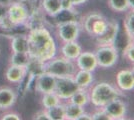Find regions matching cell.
Instances as JSON below:
<instances>
[{
    "label": "cell",
    "instance_id": "obj_12",
    "mask_svg": "<svg viewBox=\"0 0 134 120\" xmlns=\"http://www.w3.org/2000/svg\"><path fill=\"white\" fill-rule=\"evenodd\" d=\"M75 61H76L77 68L81 70H87V71L93 72L98 67L96 56L93 52H81Z\"/></svg>",
    "mask_w": 134,
    "mask_h": 120
},
{
    "label": "cell",
    "instance_id": "obj_26",
    "mask_svg": "<svg viewBox=\"0 0 134 120\" xmlns=\"http://www.w3.org/2000/svg\"><path fill=\"white\" fill-rule=\"evenodd\" d=\"M124 29L130 40L133 39L134 36V11L133 9L129 12L124 19Z\"/></svg>",
    "mask_w": 134,
    "mask_h": 120
},
{
    "label": "cell",
    "instance_id": "obj_31",
    "mask_svg": "<svg viewBox=\"0 0 134 120\" xmlns=\"http://www.w3.org/2000/svg\"><path fill=\"white\" fill-rule=\"evenodd\" d=\"M91 119L93 120H110L109 118V116L107 115V113L103 110V109H101V110H98V111H96L94 112L93 114L91 115Z\"/></svg>",
    "mask_w": 134,
    "mask_h": 120
},
{
    "label": "cell",
    "instance_id": "obj_11",
    "mask_svg": "<svg viewBox=\"0 0 134 120\" xmlns=\"http://www.w3.org/2000/svg\"><path fill=\"white\" fill-rule=\"evenodd\" d=\"M57 78L49 73H42V74L36 76L35 80V89L41 94L54 92L56 86Z\"/></svg>",
    "mask_w": 134,
    "mask_h": 120
},
{
    "label": "cell",
    "instance_id": "obj_29",
    "mask_svg": "<svg viewBox=\"0 0 134 120\" xmlns=\"http://www.w3.org/2000/svg\"><path fill=\"white\" fill-rule=\"evenodd\" d=\"M123 56L126 57L130 62L134 61V44L132 41H130L127 46L123 50Z\"/></svg>",
    "mask_w": 134,
    "mask_h": 120
},
{
    "label": "cell",
    "instance_id": "obj_21",
    "mask_svg": "<svg viewBox=\"0 0 134 120\" xmlns=\"http://www.w3.org/2000/svg\"><path fill=\"white\" fill-rule=\"evenodd\" d=\"M89 101V92L87 91V89H84V88H79L78 90L69 98V102L77 104V105L82 106V107H84Z\"/></svg>",
    "mask_w": 134,
    "mask_h": 120
},
{
    "label": "cell",
    "instance_id": "obj_2",
    "mask_svg": "<svg viewBox=\"0 0 134 120\" xmlns=\"http://www.w3.org/2000/svg\"><path fill=\"white\" fill-rule=\"evenodd\" d=\"M122 93L108 82H100L92 87L89 93L90 101L96 107H103L115 98L120 97Z\"/></svg>",
    "mask_w": 134,
    "mask_h": 120
},
{
    "label": "cell",
    "instance_id": "obj_10",
    "mask_svg": "<svg viewBox=\"0 0 134 120\" xmlns=\"http://www.w3.org/2000/svg\"><path fill=\"white\" fill-rule=\"evenodd\" d=\"M7 16L15 26L21 25L27 21L28 13L20 2H12L7 6Z\"/></svg>",
    "mask_w": 134,
    "mask_h": 120
},
{
    "label": "cell",
    "instance_id": "obj_6",
    "mask_svg": "<svg viewBox=\"0 0 134 120\" xmlns=\"http://www.w3.org/2000/svg\"><path fill=\"white\" fill-rule=\"evenodd\" d=\"M80 23L79 21H66L57 24V35L61 41L69 42L76 41L80 33Z\"/></svg>",
    "mask_w": 134,
    "mask_h": 120
},
{
    "label": "cell",
    "instance_id": "obj_15",
    "mask_svg": "<svg viewBox=\"0 0 134 120\" xmlns=\"http://www.w3.org/2000/svg\"><path fill=\"white\" fill-rule=\"evenodd\" d=\"M27 74L26 67L10 64L5 71V78L10 83H20Z\"/></svg>",
    "mask_w": 134,
    "mask_h": 120
},
{
    "label": "cell",
    "instance_id": "obj_33",
    "mask_svg": "<svg viewBox=\"0 0 134 120\" xmlns=\"http://www.w3.org/2000/svg\"><path fill=\"white\" fill-rule=\"evenodd\" d=\"M34 119L37 120H50L49 116H48V113L46 111V109H43L39 112H37L36 114L34 115Z\"/></svg>",
    "mask_w": 134,
    "mask_h": 120
},
{
    "label": "cell",
    "instance_id": "obj_17",
    "mask_svg": "<svg viewBox=\"0 0 134 120\" xmlns=\"http://www.w3.org/2000/svg\"><path fill=\"white\" fill-rule=\"evenodd\" d=\"M73 79L76 82V84L79 88L87 89L92 84L94 77H93V74H92L91 71L79 69L78 71L75 72V74L73 76Z\"/></svg>",
    "mask_w": 134,
    "mask_h": 120
},
{
    "label": "cell",
    "instance_id": "obj_22",
    "mask_svg": "<svg viewBox=\"0 0 134 120\" xmlns=\"http://www.w3.org/2000/svg\"><path fill=\"white\" fill-rule=\"evenodd\" d=\"M65 108V119L67 120H77L80 115L84 112V108L77 104L69 102L64 105Z\"/></svg>",
    "mask_w": 134,
    "mask_h": 120
},
{
    "label": "cell",
    "instance_id": "obj_5",
    "mask_svg": "<svg viewBox=\"0 0 134 120\" xmlns=\"http://www.w3.org/2000/svg\"><path fill=\"white\" fill-rule=\"evenodd\" d=\"M97 65L101 68H110L118 61V52L114 46H99L95 52Z\"/></svg>",
    "mask_w": 134,
    "mask_h": 120
},
{
    "label": "cell",
    "instance_id": "obj_8",
    "mask_svg": "<svg viewBox=\"0 0 134 120\" xmlns=\"http://www.w3.org/2000/svg\"><path fill=\"white\" fill-rule=\"evenodd\" d=\"M101 108L106 112L110 120L123 119L126 115V111H127L126 104L121 99H119V97L111 100L110 102H108L106 105H104Z\"/></svg>",
    "mask_w": 134,
    "mask_h": 120
},
{
    "label": "cell",
    "instance_id": "obj_32",
    "mask_svg": "<svg viewBox=\"0 0 134 120\" xmlns=\"http://www.w3.org/2000/svg\"><path fill=\"white\" fill-rule=\"evenodd\" d=\"M1 119L2 120H20L21 117L19 116V114H17L15 112H8V113H5V114L2 115Z\"/></svg>",
    "mask_w": 134,
    "mask_h": 120
},
{
    "label": "cell",
    "instance_id": "obj_1",
    "mask_svg": "<svg viewBox=\"0 0 134 120\" xmlns=\"http://www.w3.org/2000/svg\"><path fill=\"white\" fill-rule=\"evenodd\" d=\"M27 37L28 54L31 58L46 62L55 56V41L45 27L29 30Z\"/></svg>",
    "mask_w": 134,
    "mask_h": 120
},
{
    "label": "cell",
    "instance_id": "obj_37",
    "mask_svg": "<svg viewBox=\"0 0 134 120\" xmlns=\"http://www.w3.org/2000/svg\"><path fill=\"white\" fill-rule=\"evenodd\" d=\"M71 1H72L73 6H78V5H81V4L85 3L87 0H71Z\"/></svg>",
    "mask_w": 134,
    "mask_h": 120
},
{
    "label": "cell",
    "instance_id": "obj_3",
    "mask_svg": "<svg viewBox=\"0 0 134 120\" xmlns=\"http://www.w3.org/2000/svg\"><path fill=\"white\" fill-rule=\"evenodd\" d=\"M76 65L72 60L65 57H53L45 62V72L53 75L56 78L73 77L76 70Z\"/></svg>",
    "mask_w": 134,
    "mask_h": 120
},
{
    "label": "cell",
    "instance_id": "obj_14",
    "mask_svg": "<svg viewBox=\"0 0 134 120\" xmlns=\"http://www.w3.org/2000/svg\"><path fill=\"white\" fill-rule=\"evenodd\" d=\"M17 94L14 89L10 87L0 88V110H7L15 104Z\"/></svg>",
    "mask_w": 134,
    "mask_h": 120
},
{
    "label": "cell",
    "instance_id": "obj_25",
    "mask_svg": "<svg viewBox=\"0 0 134 120\" xmlns=\"http://www.w3.org/2000/svg\"><path fill=\"white\" fill-rule=\"evenodd\" d=\"M60 100L61 99L57 96L55 92H49V93L43 94L42 99H41V104H42L44 109H48L55 106L57 104H59Z\"/></svg>",
    "mask_w": 134,
    "mask_h": 120
},
{
    "label": "cell",
    "instance_id": "obj_19",
    "mask_svg": "<svg viewBox=\"0 0 134 120\" xmlns=\"http://www.w3.org/2000/svg\"><path fill=\"white\" fill-rule=\"evenodd\" d=\"M41 9L49 16H54L62 10L60 0H42Z\"/></svg>",
    "mask_w": 134,
    "mask_h": 120
},
{
    "label": "cell",
    "instance_id": "obj_38",
    "mask_svg": "<svg viewBox=\"0 0 134 120\" xmlns=\"http://www.w3.org/2000/svg\"><path fill=\"white\" fill-rule=\"evenodd\" d=\"M13 2V0H0V4L4 6H9Z\"/></svg>",
    "mask_w": 134,
    "mask_h": 120
},
{
    "label": "cell",
    "instance_id": "obj_34",
    "mask_svg": "<svg viewBox=\"0 0 134 120\" xmlns=\"http://www.w3.org/2000/svg\"><path fill=\"white\" fill-rule=\"evenodd\" d=\"M62 10H70L73 8V4L71 0H60Z\"/></svg>",
    "mask_w": 134,
    "mask_h": 120
},
{
    "label": "cell",
    "instance_id": "obj_20",
    "mask_svg": "<svg viewBox=\"0 0 134 120\" xmlns=\"http://www.w3.org/2000/svg\"><path fill=\"white\" fill-rule=\"evenodd\" d=\"M26 70H27V73H29L31 76L36 77L45 72V62L30 57V60L26 66Z\"/></svg>",
    "mask_w": 134,
    "mask_h": 120
},
{
    "label": "cell",
    "instance_id": "obj_27",
    "mask_svg": "<svg viewBox=\"0 0 134 120\" xmlns=\"http://www.w3.org/2000/svg\"><path fill=\"white\" fill-rule=\"evenodd\" d=\"M108 5L116 12H124L130 8L127 0H108Z\"/></svg>",
    "mask_w": 134,
    "mask_h": 120
},
{
    "label": "cell",
    "instance_id": "obj_23",
    "mask_svg": "<svg viewBox=\"0 0 134 120\" xmlns=\"http://www.w3.org/2000/svg\"><path fill=\"white\" fill-rule=\"evenodd\" d=\"M30 60V56L28 53H22V52H13L10 57V64L26 67L28 62Z\"/></svg>",
    "mask_w": 134,
    "mask_h": 120
},
{
    "label": "cell",
    "instance_id": "obj_13",
    "mask_svg": "<svg viewBox=\"0 0 134 120\" xmlns=\"http://www.w3.org/2000/svg\"><path fill=\"white\" fill-rule=\"evenodd\" d=\"M116 83L121 91H131L134 88L133 70H120L116 75Z\"/></svg>",
    "mask_w": 134,
    "mask_h": 120
},
{
    "label": "cell",
    "instance_id": "obj_30",
    "mask_svg": "<svg viewBox=\"0 0 134 120\" xmlns=\"http://www.w3.org/2000/svg\"><path fill=\"white\" fill-rule=\"evenodd\" d=\"M14 27H15V25L10 21V19L8 18L7 14L0 19V28L4 29V30H11Z\"/></svg>",
    "mask_w": 134,
    "mask_h": 120
},
{
    "label": "cell",
    "instance_id": "obj_40",
    "mask_svg": "<svg viewBox=\"0 0 134 120\" xmlns=\"http://www.w3.org/2000/svg\"><path fill=\"white\" fill-rule=\"evenodd\" d=\"M0 52H1V49H0Z\"/></svg>",
    "mask_w": 134,
    "mask_h": 120
},
{
    "label": "cell",
    "instance_id": "obj_18",
    "mask_svg": "<svg viewBox=\"0 0 134 120\" xmlns=\"http://www.w3.org/2000/svg\"><path fill=\"white\" fill-rule=\"evenodd\" d=\"M12 52L28 53V37L27 35L18 34L13 36L11 39Z\"/></svg>",
    "mask_w": 134,
    "mask_h": 120
},
{
    "label": "cell",
    "instance_id": "obj_35",
    "mask_svg": "<svg viewBox=\"0 0 134 120\" xmlns=\"http://www.w3.org/2000/svg\"><path fill=\"white\" fill-rule=\"evenodd\" d=\"M6 14H7V6L0 4V19L3 17V16H5Z\"/></svg>",
    "mask_w": 134,
    "mask_h": 120
},
{
    "label": "cell",
    "instance_id": "obj_9",
    "mask_svg": "<svg viewBox=\"0 0 134 120\" xmlns=\"http://www.w3.org/2000/svg\"><path fill=\"white\" fill-rule=\"evenodd\" d=\"M118 26L117 22L108 21L105 30L100 35L96 36V42L98 46H112L115 43V40L118 34Z\"/></svg>",
    "mask_w": 134,
    "mask_h": 120
},
{
    "label": "cell",
    "instance_id": "obj_16",
    "mask_svg": "<svg viewBox=\"0 0 134 120\" xmlns=\"http://www.w3.org/2000/svg\"><path fill=\"white\" fill-rule=\"evenodd\" d=\"M82 52L81 46L79 45L76 41H69L64 42L63 46L61 47V54L63 57L70 59V60H76V58L79 56V54Z\"/></svg>",
    "mask_w": 134,
    "mask_h": 120
},
{
    "label": "cell",
    "instance_id": "obj_4",
    "mask_svg": "<svg viewBox=\"0 0 134 120\" xmlns=\"http://www.w3.org/2000/svg\"><path fill=\"white\" fill-rule=\"evenodd\" d=\"M108 20L102 14L97 12H91L87 14L83 19L84 30L91 36H98L100 35L106 28Z\"/></svg>",
    "mask_w": 134,
    "mask_h": 120
},
{
    "label": "cell",
    "instance_id": "obj_36",
    "mask_svg": "<svg viewBox=\"0 0 134 120\" xmlns=\"http://www.w3.org/2000/svg\"><path fill=\"white\" fill-rule=\"evenodd\" d=\"M77 120H92V119H91V115L83 112V113H82V114L80 115L78 118H77Z\"/></svg>",
    "mask_w": 134,
    "mask_h": 120
},
{
    "label": "cell",
    "instance_id": "obj_28",
    "mask_svg": "<svg viewBox=\"0 0 134 120\" xmlns=\"http://www.w3.org/2000/svg\"><path fill=\"white\" fill-rule=\"evenodd\" d=\"M18 2H20L24 6V8L28 13V16L40 8L37 0H18Z\"/></svg>",
    "mask_w": 134,
    "mask_h": 120
},
{
    "label": "cell",
    "instance_id": "obj_24",
    "mask_svg": "<svg viewBox=\"0 0 134 120\" xmlns=\"http://www.w3.org/2000/svg\"><path fill=\"white\" fill-rule=\"evenodd\" d=\"M50 120H63L65 119V108L64 105L59 103L51 108L46 109Z\"/></svg>",
    "mask_w": 134,
    "mask_h": 120
},
{
    "label": "cell",
    "instance_id": "obj_7",
    "mask_svg": "<svg viewBox=\"0 0 134 120\" xmlns=\"http://www.w3.org/2000/svg\"><path fill=\"white\" fill-rule=\"evenodd\" d=\"M78 89L79 87L74 81L73 77H64L57 78L54 92L62 100H69V98Z\"/></svg>",
    "mask_w": 134,
    "mask_h": 120
},
{
    "label": "cell",
    "instance_id": "obj_39",
    "mask_svg": "<svg viewBox=\"0 0 134 120\" xmlns=\"http://www.w3.org/2000/svg\"><path fill=\"white\" fill-rule=\"evenodd\" d=\"M127 2H128V4H129V7L133 9V6H134V0H127Z\"/></svg>",
    "mask_w": 134,
    "mask_h": 120
}]
</instances>
